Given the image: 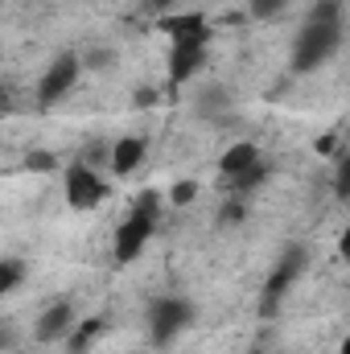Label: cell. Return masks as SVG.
Segmentation results:
<instances>
[{
  "instance_id": "cell-1",
  "label": "cell",
  "mask_w": 350,
  "mask_h": 354,
  "mask_svg": "<svg viewBox=\"0 0 350 354\" xmlns=\"http://www.w3.org/2000/svg\"><path fill=\"white\" fill-rule=\"evenodd\" d=\"M342 37H347V21H317V17H305L301 33L293 37L288 66H293L297 75H313V71H322L326 62L338 58Z\"/></svg>"
},
{
  "instance_id": "cell-2",
  "label": "cell",
  "mask_w": 350,
  "mask_h": 354,
  "mask_svg": "<svg viewBox=\"0 0 350 354\" xmlns=\"http://www.w3.org/2000/svg\"><path fill=\"white\" fill-rule=\"evenodd\" d=\"M83 79V62H79V50H62L37 79V111H50L54 103H62L75 83Z\"/></svg>"
},
{
  "instance_id": "cell-3",
  "label": "cell",
  "mask_w": 350,
  "mask_h": 354,
  "mask_svg": "<svg viewBox=\"0 0 350 354\" xmlns=\"http://www.w3.org/2000/svg\"><path fill=\"white\" fill-rule=\"evenodd\" d=\"M305 268H309V248L305 243H288L284 252H280V260L272 264V272H268V280H264V317H272L276 313V301L305 276Z\"/></svg>"
},
{
  "instance_id": "cell-4",
  "label": "cell",
  "mask_w": 350,
  "mask_h": 354,
  "mask_svg": "<svg viewBox=\"0 0 350 354\" xmlns=\"http://www.w3.org/2000/svg\"><path fill=\"white\" fill-rule=\"evenodd\" d=\"M190 322H194V301H185V297H157L149 305V338H153V346H169Z\"/></svg>"
},
{
  "instance_id": "cell-5",
  "label": "cell",
  "mask_w": 350,
  "mask_h": 354,
  "mask_svg": "<svg viewBox=\"0 0 350 354\" xmlns=\"http://www.w3.org/2000/svg\"><path fill=\"white\" fill-rule=\"evenodd\" d=\"M62 185H66V202H71V210H95V206L107 198V181L95 174L91 165H83V161H75V165L66 169Z\"/></svg>"
},
{
  "instance_id": "cell-6",
  "label": "cell",
  "mask_w": 350,
  "mask_h": 354,
  "mask_svg": "<svg viewBox=\"0 0 350 354\" xmlns=\"http://www.w3.org/2000/svg\"><path fill=\"white\" fill-rule=\"evenodd\" d=\"M157 29L181 46V41H194V46H210V21L202 17V12H165L161 21H157Z\"/></svg>"
},
{
  "instance_id": "cell-7",
  "label": "cell",
  "mask_w": 350,
  "mask_h": 354,
  "mask_svg": "<svg viewBox=\"0 0 350 354\" xmlns=\"http://www.w3.org/2000/svg\"><path fill=\"white\" fill-rule=\"evenodd\" d=\"M153 231H157V223H149V218H136V214H128L120 227H116V264H132L140 252H145V243L153 239Z\"/></svg>"
},
{
  "instance_id": "cell-8",
  "label": "cell",
  "mask_w": 350,
  "mask_h": 354,
  "mask_svg": "<svg viewBox=\"0 0 350 354\" xmlns=\"http://www.w3.org/2000/svg\"><path fill=\"white\" fill-rule=\"evenodd\" d=\"M71 326H75L71 301H54V305L42 309V317H37V326H33V338H37V342H62V338L71 334Z\"/></svg>"
},
{
  "instance_id": "cell-9",
  "label": "cell",
  "mask_w": 350,
  "mask_h": 354,
  "mask_svg": "<svg viewBox=\"0 0 350 354\" xmlns=\"http://www.w3.org/2000/svg\"><path fill=\"white\" fill-rule=\"evenodd\" d=\"M145 153H149V140H145V136H120V140L111 145V153H107V165H111L116 177H128V174L140 169Z\"/></svg>"
},
{
  "instance_id": "cell-10",
  "label": "cell",
  "mask_w": 350,
  "mask_h": 354,
  "mask_svg": "<svg viewBox=\"0 0 350 354\" xmlns=\"http://www.w3.org/2000/svg\"><path fill=\"white\" fill-rule=\"evenodd\" d=\"M202 66H206V46H194V41L169 46V83L174 87H181L185 79H194Z\"/></svg>"
},
{
  "instance_id": "cell-11",
  "label": "cell",
  "mask_w": 350,
  "mask_h": 354,
  "mask_svg": "<svg viewBox=\"0 0 350 354\" xmlns=\"http://www.w3.org/2000/svg\"><path fill=\"white\" fill-rule=\"evenodd\" d=\"M256 161H260V145L239 140V145H231V149L219 157V174H223V177H235V174H243L248 165H256Z\"/></svg>"
},
{
  "instance_id": "cell-12",
  "label": "cell",
  "mask_w": 350,
  "mask_h": 354,
  "mask_svg": "<svg viewBox=\"0 0 350 354\" xmlns=\"http://www.w3.org/2000/svg\"><path fill=\"white\" fill-rule=\"evenodd\" d=\"M231 111V91L227 87H206L198 95V115L202 120H227Z\"/></svg>"
},
{
  "instance_id": "cell-13",
  "label": "cell",
  "mask_w": 350,
  "mask_h": 354,
  "mask_svg": "<svg viewBox=\"0 0 350 354\" xmlns=\"http://www.w3.org/2000/svg\"><path fill=\"white\" fill-rule=\"evenodd\" d=\"M107 330V322L103 317H87V322H79V326H71V354H87L95 342H99V334Z\"/></svg>"
},
{
  "instance_id": "cell-14",
  "label": "cell",
  "mask_w": 350,
  "mask_h": 354,
  "mask_svg": "<svg viewBox=\"0 0 350 354\" xmlns=\"http://www.w3.org/2000/svg\"><path fill=\"white\" fill-rule=\"evenodd\" d=\"M268 177H272V165H268V161H256V165H248L243 174L227 177V185H231L235 194H248V189H260Z\"/></svg>"
},
{
  "instance_id": "cell-15",
  "label": "cell",
  "mask_w": 350,
  "mask_h": 354,
  "mask_svg": "<svg viewBox=\"0 0 350 354\" xmlns=\"http://www.w3.org/2000/svg\"><path fill=\"white\" fill-rule=\"evenodd\" d=\"M79 62H83V71H91V75H103V71L116 66V50L111 46H87L79 54Z\"/></svg>"
},
{
  "instance_id": "cell-16",
  "label": "cell",
  "mask_w": 350,
  "mask_h": 354,
  "mask_svg": "<svg viewBox=\"0 0 350 354\" xmlns=\"http://www.w3.org/2000/svg\"><path fill=\"white\" fill-rule=\"evenodd\" d=\"M21 165H25V174H58V153L54 149H29L21 157Z\"/></svg>"
},
{
  "instance_id": "cell-17",
  "label": "cell",
  "mask_w": 350,
  "mask_h": 354,
  "mask_svg": "<svg viewBox=\"0 0 350 354\" xmlns=\"http://www.w3.org/2000/svg\"><path fill=\"white\" fill-rule=\"evenodd\" d=\"M132 214H136V218L157 223V218H161V194H157V189H140V194H136V202H132Z\"/></svg>"
},
{
  "instance_id": "cell-18",
  "label": "cell",
  "mask_w": 350,
  "mask_h": 354,
  "mask_svg": "<svg viewBox=\"0 0 350 354\" xmlns=\"http://www.w3.org/2000/svg\"><path fill=\"white\" fill-rule=\"evenodd\" d=\"M334 198L338 202H350V157L342 149L334 153Z\"/></svg>"
},
{
  "instance_id": "cell-19",
  "label": "cell",
  "mask_w": 350,
  "mask_h": 354,
  "mask_svg": "<svg viewBox=\"0 0 350 354\" xmlns=\"http://www.w3.org/2000/svg\"><path fill=\"white\" fill-rule=\"evenodd\" d=\"M25 260H0V297H8L21 280H25Z\"/></svg>"
},
{
  "instance_id": "cell-20",
  "label": "cell",
  "mask_w": 350,
  "mask_h": 354,
  "mask_svg": "<svg viewBox=\"0 0 350 354\" xmlns=\"http://www.w3.org/2000/svg\"><path fill=\"white\" fill-rule=\"evenodd\" d=\"M198 189H202V185H198L194 177H185V181H177L174 189H169V206H174V210H185V206H190V202L198 198Z\"/></svg>"
},
{
  "instance_id": "cell-21",
  "label": "cell",
  "mask_w": 350,
  "mask_h": 354,
  "mask_svg": "<svg viewBox=\"0 0 350 354\" xmlns=\"http://www.w3.org/2000/svg\"><path fill=\"white\" fill-rule=\"evenodd\" d=\"M288 4H293V0H252V17H256V21H272V17H280Z\"/></svg>"
},
{
  "instance_id": "cell-22",
  "label": "cell",
  "mask_w": 350,
  "mask_h": 354,
  "mask_svg": "<svg viewBox=\"0 0 350 354\" xmlns=\"http://www.w3.org/2000/svg\"><path fill=\"white\" fill-rule=\"evenodd\" d=\"M157 103H161V87L145 83V87L132 91V107H136V111H149V107H157Z\"/></svg>"
},
{
  "instance_id": "cell-23",
  "label": "cell",
  "mask_w": 350,
  "mask_h": 354,
  "mask_svg": "<svg viewBox=\"0 0 350 354\" xmlns=\"http://www.w3.org/2000/svg\"><path fill=\"white\" fill-rule=\"evenodd\" d=\"M17 107H21V91H17V83L0 79V115H12Z\"/></svg>"
},
{
  "instance_id": "cell-24",
  "label": "cell",
  "mask_w": 350,
  "mask_h": 354,
  "mask_svg": "<svg viewBox=\"0 0 350 354\" xmlns=\"http://www.w3.org/2000/svg\"><path fill=\"white\" fill-rule=\"evenodd\" d=\"M243 218H248L243 202H239V198H231V202L223 206V214H219V227H235V223H243Z\"/></svg>"
},
{
  "instance_id": "cell-25",
  "label": "cell",
  "mask_w": 350,
  "mask_h": 354,
  "mask_svg": "<svg viewBox=\"0 0 350 354\" xmlns=\"http://www.w3.org/2000/svg\"><path fill=\"white\" fill-rule=\"evenodd\" d=\"M317 153H322V157H334V153H338V132L317 136Z\"/></svg>"
},
{
  "instance_id": "cell-26",
  "label": "cell",
  "mask_w": 350,
  "mask_h": 354,
  "mask_svg": "<svg viewBox=\"0 0 350 354\" xmlns=\"http://www.w3.org/2000/svg\"><path fill=\"white\" fill-rule=\"evenodd\" d=\"M174 4H177V0H145L140 8H145V12H161V17H165V12H169Z\"/></svg>"
},
{
  "instance_id": "cell-27",
  "label": "cell",
  "mask_w": 350,
  "mask_h": 354,
  "mask_svg": "<svg viewBox=\"0 0 350 354\" xmlns=\"http://www.w3.org/2000/svg\"><path fill=\"white\" fill-rule=\"evenodd\" d=\"M8 338H12V330H0V351L8 346Z\"/></svg>"
},
{
  "instance_id": "cell-28",
  "label": "cell",
  "mask_w": 350,
  "mask_h": 354,
  "mask_svg": "<svg viewBox=\"0 0 350 354\" xmlns=\"http://www.w3.org/2000/svg\"><path fill=\"white\" fill-rule=\"evenodd\" d=\"M338 354H350V346H347V342H342V351H338Z\"/></svg>"
}]
</instances>
